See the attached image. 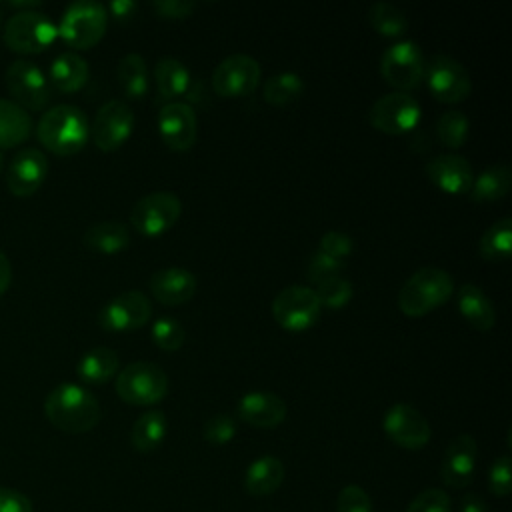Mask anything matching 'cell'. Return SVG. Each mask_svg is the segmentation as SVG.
Masks as SVG:
<instances>
[{
	"label": "cell",
	"instance_id": "13",
	"mask_svg": "<svg viewBox=\"0 0 512 512\" xmlns=\"http://www.w3.org/2000/svg\"><path fill=\"white\" fill-rule=\"evenodd\" d=\"M260 64L248 54H230L212 72V88L222 98H242L260 84Z\"/></svg>",
	"mask_w": 512,
	"mask_h": 512
},
{
	"label": "cell",
	"instance_id": "49",
	"mask_svg": "<svg viewBox=\"0 0 512 512\" xmlns=\"http://www.w3.org/2000/svg\"><path fill=\"white\" fill-rule=\"evenodd\" d=\"M10 280H12V266H10L8 256L0 250V296L8 290Z\"/></svg>",
	"mask_w": 512,
	"mask_h": 512
},
{
	"label": "cell",
	"instance_id": "21",
	"mask_svg": "<svg viewBox=\"0 0 512 512\" xmlns=\"http://www.w3.org/2000/svg\"><path fill=\"white\" fill-rule=\"evenodd\" d=\"M288 406L282 396L268 390H254L244 394L236 404V416L254 428L270 430L284 422Z\"/></svg>",
	"mask_w": 512,
	"mask_h": 512
},
{
	"label": "cell",
	"instance_id": "34",
	"mask_svg": "<svg viewBox=\"0 0 512 512\" xmlns=\"http://www.w3.org/2000/svg\"><path fill=\"white\" fill-rule=\"evenodd\" d=\"M368 24L378 36L400 38L408 30V16L404 10L390 2H374L368 8Z\"/></svg>",
	"mask_w": 512,
	"mask_h": 512
},
{
	"label": "cell",
	"instance_id": "33",
	"mask_svg": "<svg viewBox=\"0 0 512 512\" xmlns=\"http://www.w3.org/2000/svg\"><path fill=\"white\" fill-rule=\"evenodd\" d=\"M478 252L488 262L508 260L512 254V218H500L490 224L478 242Z\"/></svg>",
	"mask_w": 512,
	"mask_h": 512
},
{
	"label": "cell",
	"instance_id": "31",
	"mask_svg": "<svg viewBox=\"0 0 512 512\" xmlns=\"http://www.w3.org/2000/svg\"><path fill=\"white\" fill-rule=\"evenodd\" d=\"M512 172L506 164H492L474 176L470 198L474 202H496L510 192Z\"/></svg>",
	"mask_w": 512,
	"mask_h": 512
},
{
	"label": "cell",
	"instance_id": "2",
	"mask_svg": "<svg viewBox=\"0 0 512 512\" xmlns=\"http://www.w3.org/2000/svg\"><path fill=\"white\" fill-rule=\"evenodd\" d=\"M36 136L52 154L74 156L86 146L90 138V124L78 106L58 104L42 114L36 126Z\"/></svg>",
	"mask_w": 512,
	"mask_h": 512
},
{
	"label": "cell",
	"instance_id": "24",
	"mask_svg": "<svg viewBox=\"0 0 512 512\" xmlns=\"http://www.w3.org/2000/svg\"><path fill=\"white\" fill-rule=\"evenodd\" d=\"M82 242L94 254L114 256L130 246V232L126 224L118 220H102L86 228Z\"/></svg>",
	"mask_w": 512,
	"mask_h": 512
},
{
	"label": "cell",
	"instance_id": "10",
	"mask_svg": "<svg viewBox=\"0 0 512 512\" xmlns=\"http://www.w3.org/2000/svg\"><path fill=\"white\" fill-rule=\"evenodd\" d=\"M420 118H422L420 102L406 92H388L380 96L368 112L370 126L390 136L412 132L420 124Z\"/></svg>",
	"mask_w": 512,
	"mask_h": 512
},
{
	"label": "cell",
	"instance_id": "16",
	"mask_svg": "<svg viewBox=\"0 0 512 512\" xmlns=\"http://www.w3.org/2000/svg\"><path fill=\"white\" fill-rule=\"evenodd\" d=\"M6 86L24 110H42L50 102V82L30 60H16L6 70Z\"/></svg>",
	"mask_w": 512,
	"mask_h": 512
},
{
	"label": "cell",
	"instance_id": "7",
	"mask_svg": "<svg viewBox=\"0 0 512 512\" xmlns=\"http://www.w3.org/2000/svg\"><path fill=\"white\" fill-rule=\"evenodd\" d=\"M182 214L180 198L170 190H156L138 198L130 210V226L146 238L172 230Z\"/></svg>",
	"mask_w": 512,
	"mask_h": 512
},
{
	"label": "cell",
	"instance_id": "41",
	"mask_svg": "<svg viewBox=\"0 0 512 512\" xmlns=\"http://www.w3.org/2000/svg\"><path fill=\"white\" fill-rule=\"evenodd\" d=\"M318 250L334 260H340L346 264V260L350 258V254L354 252V240L352 236H348L346 232L340 230H330L326 234L320 236L318 242Z\"/></svg>",
	"mask_w": 512,
	"mask_h": 512
},
{
	"label": "cell",
	"instance_id": "30",
	"mask_svg": "<svg viewBox=\"0 0 512 512\" xmlns=\"http://www.w3.org/2000/svg\"><path fill=\"white\" fill-rule=\"evenodd\" d=\"M32 132L30 114L14 100L0 98V150L22 144Z\"/></svg>",
	"mask_w": 512,
	"mask_h": 512
},
{
	"label": "cell",
	"instance_id": "27",
	"mask_svg": "<svg viewBox=\"0 0 512 512\" xmlns=\"http://www.w3.org/2000/svg\"><path fill=\"white\" fill-rule=\"evenodd\" d=\"M284 482V464L272 454H264L250 462L244 474V490L250 496H270Z\"/></svg>",
	"mask_w": 512,
	"mask_h": 512
},
{
	"label": "cell",
	"instance_id": "37",
	"mask_svg": "<svg viewBox=\"0 0 512 512\" xmlns=\"http://www.w3.org/2000/svg\"><path fill=\"white\" fill-rule=\"evenodd\" d=\"M314 292H316V298L322 308L340 310V308L348 306V302L352 300L354 286L344 276H332L324 282H318Z\"/></svg>",
	"mask_w": 512,
	"mask_h": 512
},
{
	"label": "cell",
	"instance_id": "5",
	"mask_svg": "<svg viewBox=\"0 0 512 512\" xmlns=\"http://www.w3.org/2000/svg\"><path fill=\"white\" fill-rule=\"evenodd\" d=\"M108 12L106 6L92 0L72 2L62 18L58 28V36L76 50H88L96 46L108 28Z\"/></svg>",
	"mask_w": 512,
	"mask_h": 512
},
{
	"label": "cell",
	"instance_id": "25",
	"mask_svg": "<svg viewBox=\"0 0 512 512\" xmlns=\"http://www.w3.org/2000/svg\"><path fill=\"white\" fill-rule=\"evenodd\" d=\"M90 76L88 62L76 52H62L58 54L48 70V82L62 94L78 92Z\"/></svg>",
	"mask_w": 512,
	"mask_h": 512
},
{
	"label": "cell",
	"instance_id": "14",
	"mask_svg": "<svg viewBox=\"0 0 512 512\" xmlns=\"http://www.w3.org/2000/svg\"><path fill=\"white\" fill-rule=\"evenodd\" d=\"M382 430L404 450H420L432 436V428L424 414L406 402H396L384 412Z\"/></svg>",
	"mask_w": 512,
	"mask_h": 512
},
{
	"label": "cell",
	"instance_id": "19",
	"mask_svg": "<svg viewBox=\"0 0 512 512\" xmlns=\"http://www.w3.org/2000/svg\"><path fill=\"white\" fill-rule=\"evenodd\" d=\"M48 160L38 148L16 152L6 170V186L14 196H32L46 180Z\"/></svg>",
	"mask_w": 512,
	"mask_h": 512
},
{
	"label": "cell",
	"instance_id": "47",
	"mask_svg": "<svg viewBox=\"0 0 512 512\" xmlns=\"http://www.w3.org/2000/svg\"><path fill=\"white\" fill-rule=\"evenodd\" d=\"M106 12H108V16L112 14L114 20L124 22V20H130L138 12V4L134 0H114L106 6Z\"/></svg>",
	"mask_w": 512,
	"mask_h": 512
},
{
	"label": "cell",
	"instance_id": "46",
	"mask_svg": "<svg viewBox=\"0 0 512 512\" xmlns=\"http://www.w3.org/2000/svg\"><path fill=\"white\" fill-rule=\"evenodd\" d=\"M0 512H32V500L14 488L0 486Z\"/></svg>",
	"mask_w": 512,
	"mask_h": 512
},
{
	"label": "cell",
	"instance_id": "11",
	"mask_svg": "<svg viewBox=\"0 0 512 512\" xmlns=\"http://www.w3.org/2000/svg\"><path fill=\"white\" fill-rule=\"evenodd\" d=\"M424 80L430 94L442 104L464 102L472 92L468 70L448 54H434L426 60Z\"/></svg>",
	"mask_w": 512,
	"mask_h": 512
},
{
	"label": "cell",
	"instance_id": "35",
	"mask_svg": "<svg viewBox=\"0 0 512 512\" xmlns=\"http://www.w3.org/2000/svg\"><path fill=\"white\" fill-rule=\"evenodd\" d=\"M304 92V80L298 72L286 70L270 76L264 82L262 96L270 106H288L296 102Z\"/></svg>",
	"mask_w": 512,
	"mask_h": 512
},
{
	"label": "cell",
	"instance_id": "36",
	"mask_svg": "<svg viewBox=\"0 0 512 512\" xmlns=\"http://www.w3.org/2000/svg\"><path fill=\"white\" fill-rule=\"evenodd\" d=\"M470 134V120L460 110H448L436 120V138L442 146L458 150L466 144Z\"/></svg>",
	"mask_w": 512,
	"mask_h": 512
},
{
	"label": "cell",
	"instance_id": "48",
	"mask_svg": "<svg viewBox=\"0 0 512 512\" xmlns=\"http://www.w3.org/2000/svg\"><path fill=\"white\" fill-rule=\"evenodd\" d=\"M460 512H488V506L478 494H464L460 500Z\"/></svg>",
	"mask_w": 512,
	"mask_h": 512
},
{
	"label": "cell",
	"instance_id": "28",
	"mask_svg": "<svg viewBox=\"0 0 512 512\" xmlns=\"http://www.w3.org/2000/svg\"><path fill=\"white\" fill-rule=\"evenodd\" d=\"M120 370V358L118 354L108 346H96L88 350L76 366V374L84 384H106L112 380Z\"/></svg>",
	"mask_w": 512,
	"mask_h": 512
},
{
	"label": "cell",
	"instance_id": "44",
	"mask_svg": "<svg viewBox=\"0 0 512 512\" xmlns=\"http://www.w3.org/2000/svg\"><path fill=\"white\" fill-rule=\"evenodd\" d=\"M406 512H450V496L442 488H426L412 498Z\"/></svg>",
	"mask_w": 512,
	"mask_h": 512
},
{
	"label": "cell",
	"instance_id": "45",
	"mask_svg": "<svg viewBox=\"0 0 512 512\" xmlns=\"http://www.w3.org/2000/svg\"><path fill=\"white\" fill-rule=\"evenodd\" d=\"M196 6L198 4L192 0H154L152 2V10L156 12V16L166 20H184L194 14Z\"/></svg>",
	"mask_w": 512,
	"mask_h": 512
},
{
	"label": "cell",
	"instance_id": "42",
	"mask_svg": "<svg viewBox=\"0 0 512 512\" xmlns=\"http://www.w3.org/2000/svg\"><path fill=\"white\" fill-rule=\"evenodd\" d=\"M344 268H346L344 262L334 260V258L322 254L320 250H316L308 260V280L316 286L318 282H324L332 276H342Z\"/></svg>",
	"mask_w": 512,
	"mask_h": 512
},
{
	"label": "cell",
	"instance_id": "12",
	"mask_svg": "<svg viewBox=\"0 0 512 512\" xmlns=\"http://www.w3.org/2000/svg\"><path fill=\"white\" fill-rule=\"evenodd\" d=\"M152 318V302L150 298L140 290H126L110 298L100 314L98 322L108 332H134L148 324Z\"/></svg>",
	"mask_w": 512,
	"mask_h": 512
},
{
	"label": "cell",
	"instance_id": "9",
	"mask_svg": "<svg viewBox=\"0 0 512 512\" xmlns=\"http://www.w3.org/2000/svg\"><path fill=\"white\" fill-rule=\"evenodd\" d=\"M272 318L286 332H304L312 328L322 312L314 288L292 284L282 288L270 306Z\"/></svg>",
	"mask_w": 512,
	"mask_h": 512
},
{
	"label": "cell",
	"instance_id": "3",
	"mask_svg": "<svg viewBox=\"0 0 512 512\" xmlns=\"http://www.w3.org/2000/svg\"><path fill=\"white\" fill-rule=\"evenodd\" d=\"M454 292V278L436 266L418 268L398 292V308L404 316L420 318L440 308Z\"/></svg>",
	"mask_w": 512,
	"mask_h": 512
},
{
	"label": "cell",
	"instance_id": "15",
	"mask_svg": "<svg viewBox=\"0 0 512 512\" xmlns=\"http://www.w3.org/2000/svg\"><path fill=\"white\" fill-rule=\"evenodd\" d=\"M134 112L122 100L104 102L92 122L90 136L98 150L114 152L132 136Z\"/></svg>",
	"mask_w": 512,
	"mask_h": 512
},
{
	"label": "cell",
	"instance_id": "18",
	"mask_svg": "<svg viewBox=\"0 0 512 512\" xmlns=\"http://www.w3.org/2000/svg\"><path fill=\"white\" fill-rule=\"evenodd\" d=\"M478 464V444L470 434H458L448 444L442 464L440 478L448 488L462 490L466 488L476 474Z\"/></svg>",
	"mask_w": 512,
	"mask_h": 512
},
{
	"label": "cell",
	"instance_id": "43",
	"mask_svg": "<svg viewBox=\"0 0 512 512\" xmlns=\"http://www.w3.org/2000/svg\"><path fill=\"white\" fill-rule=\"evenodd\" d=\"M336 512H372V500L362 486L348 484L338 492Z\"/></svg>",
	"mask_w": 512,
	"mask_h": 512
},
{
	"label": "cell",
	"instance_id": "22",
	"mask_svg": "<svg viewBox=\"0 0 512 512\" xmlns=\"http://www.w3.org/2000/svg\"><path fill=\"white\" fill-rule=\"evenodd\" d=\"M150 292L164 306H182L186 304L198 288L196 276L180 266H168L156 270L150 276Z\"/></svg>",
	"mask_w": 512,
	"mask_h": 512
},
{
	"label": "cell",
	"instance_id": "6",
	"mask_svg": "<svg viewBox=\"0 0 512 512\" xmlns=\"http://www.w3.org/2000/svg\"><path fill=\"white\" fill-rule=\"evenodd\" d=\"M4 44L18 54H40L58 38L56 24L42 12H14L4 24Z\"/></svg>",
	"mask_w": 512,
	"mask_h": 512
},
{
	"label": "cell",
	"instance_id": "17",
	"mask_svg": "<svg viewBox=\"0 0 512 512\" xmlns=\"http://www.w3.org/2000/svg\"><path fill=\"white\" fill-rule=\"evenodd\" d=\"M158 134L172 152H186L194 146L198 134L196 112L188 102H168L158 112Z\"/></svg>",
	"mask_w": 512,
	"mask_h": 512
},
{
	"label": "cell",
	"instance_id": "8",
	"mask_svg": "<svg viewBox=\"0 0 512 512\" xmlns=\"http://www.w3.org/2000/svg\"><path fill=\"white\" fill-rule=\"evenodd\" d=\"M426 58L412 40H398L380 56V76L394 92H410L424 82Z\"/></svg>",
	"mask_w": 512,
	"mask_h": 512
},
{
	"label": "cell",
	"instance_id": "40",
	"mask_svg": "<svg viewBox=\"0 0 512 512\" xmlns=\"http://www.w3.org/2000/svg\"><path fill=\"white\" fill-rule=\"evenodd\" d=\"M488 490L500 498L512 492V462L508 454H502L492 462L488 470Z\"/></svg>",
	"mask_w": 512,
	"mask_h": 512
},
{
	"label": "cell",
	"instance_id": "4",
	"mask_svg": "<svg viewBox=\"0 0 512 512\" xmlns=\"http://www.w3.org/2000/svg\"><path fill=\"white\" fill-rule=\"evenodd\" d=\"M114 388L126 404L154 406L168 394V376L158 364L136 360L118 370Z\"/></svg>",
	"mask_w": 512,
	"mask_h": 512
},
{
	"label": "cell",
	"instance_id": "26",
	"mask_svg": "<svg viewBox=\"0 0 512 512\" xmlns=\"http://www.w3.org/2000/svg\"><path fill=\"white\" fill-rule=\"evenodd\" d=\"M154 82H156V92L158 98L168 104V102H178L184 94H188L192 78L188 68L172 56L160 58L154 66Z\"/></svg>",
	"mask_w": 512,
	"mask_h": 512
},
{
	"label": "cell",
	"instance_id": "1",
	"mask_svg": "<svg viewBox=\"0 0 512 512\" xmlns=\"http://www.w3.org/2000/svg\"><path fill=\"white\" fill-rule=\"evenodd\" d=\"M48 422L66 434L90 432L102 416L96 396L74 382H62L44 400Z\"/></svg>",
	"mask_w": 512,
	"mask_h": 512
},
{
	"label": "cell",
	"instance_id": "39",
	"mask_svg": "<svg viewBox=\"0 0 512 512\" xmlns=\"http://www.w3.org/2000/svg\"><path fill=\"white\" fill-rule=\"evenodd\" d=\"M236 436V420L228 414H214L202 426V438L214 446H224Z\"/></svg>",
	"mask_w": 512,
	"mask_h": 512
},
{
	"label": "cell",
	"instance_id": "23",
	"mask_svg": "<svg viewBox=\"0 0 512 512\" xmlns=\"http://www.w3.org/2000/svg\"><path fill=\"white\" fill-rule=\"evenodd\" d=\"M456 306L460 316L476 330L488 332L496 324V310L486 292L476 284H462L456 290Z\"/></svg>",
	"mask_w": 512,
	"mask_h": 512
},
{
	"label": "cell",
	"instance_id": "38",
	"mask_svg": "<svg viewBox=\"0 0 512 512\" xmlns=\"http://www.w3.org/2000/svg\"><path fill=\"white\" fill-rule=\"evenodd\" d=\"M150 336H152V342L164 350V352H176L182 348L184 340H186V330L184 326L176 320V318H170V316H160L152 322V328H150Z\"/></svg>",
	"mask_w": 512,
	"mask_h": 512
},
{
	"label": "cell",
	"instance_id": "50",
	"mask_svg": "<svg viewBox=\"0 0 512 512\" xmlns=\"http://www.w3.org/2000/svg\"><path fill=\"white\" fill-rule=\"evenodd\" d=\"M2 168H4V156H2V152H0V172H2Z\"/></svg>",
	"mask_w": 512,
	"mask_h": 512
},
{
	"label": "cell",
	"instance_id": "29",
	"mask_svg": "<svg viewBox=\"0 0 512 512\" xmlns=\"http://www.w3.org/2000/svg\"><path fill=\"white\" fill-rule=\"evenodd\" d=\"M168 422L162 410H148L136 418L130 430V444L140 454L158 450L166 438Z\"/></svg>",
	"mask_w": 512,
	"mask_h": 512
},
{
	"label": "cell",
	"instance_id": "32",
	"mask_svg": "<svg viewBox=\"0 0 512 512\" xmlns=\"http://www.w3.org/2000/svg\"><path fill=\"white\" fill-rule=\"evenodd\" d=\"M116 78L124 96L130 100L144 98L148 92V68L144 56L138 52L124 54L116 66Z\"/></svg>",
	"mask_w": 512,
	"mask_h": 512
},
{
	"label": "cell",
	"instance_id": "20",
	"mask_svg": "<svg viewBox=\"0 0 512 512\" xmlns=\"http://www.w3.org/2000/svg\"><path fill=\"white\" fill-rule=\"evenodd\" d=\"M428 180L450 196L468 194L474 182V170L470 162L460 154H438L424 166Z\"/></svg>",
	"mask_w": 512,
	"mask_h": 512
}]
</instances>
